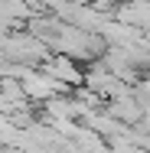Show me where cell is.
<instances>
[{"label":"cell","mask_w":150,"mask_h":153,"mask_svg":"<svg viewBox=\"0 0 150 153\" xmlns=\"http://www.w3.org/2000/svg\"><path fill=\"white\" fill-rule=\"evenodd\" d=\"M46 75L52 78V82H69V85H78L82 82V75H78V68H75V62L69 59V56H56V59L46 65Z\"/></svg>","instance_id":"cell-1"},{"label":"cell","mask_w":150,"mask_h":153,"mask_svg":"<svg viewBox=\"0 0 150 153\" xmlns=\"http://www.w3.org/2000/svg\"><path fill=\"white\" fill-rule=\"evenodd\" d=\"M23 88H26L30 94H36V98H49L52 91H59L62 85L52 82L49 75H26V78H23Z\"/></svg>","instance_id":"cell-2"}]
</instances>
